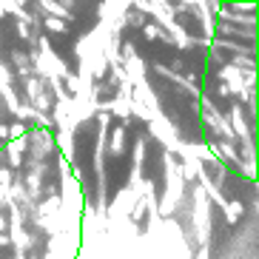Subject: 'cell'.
I'll return each mask as SVG.
<instances>
[{"mask_svg": "<svg viewBox=\"0 0 259 259\" xmlns=\"http://www.w3.org/2000/svg\"><path fill=\"white\" fill-rule=\"evenodd\" d=\"M29 131H31L29 122H12V125H9V140H26Z\"/></svg>", "mask_w": 259, "mask_h": 259, "instance_id": "cell-5", "label": "cell"}, {"mask_svg": "<svg viewBox=\"0 0 259 259\" xmlns=\"http://www.w3.org/2000/svg\"><path fill=\"white\" fill-rule=\"evenodd\" d=\"M15 259H23V256H15Z\"/></svg>", "mask_w": 259, "mask_h": 259, "instance_id": "cell-15", "label": "cell"}, {"mask_svg": "<svg viewBox=\"0 0 259 259\" xmlns=\"http://www.w3.org/2000/svg\"><path fill=\"white\" fill-rule=\"evenodd\" d=\"M29 148L26 145V140H9L6 145H3V154L9 157V171H15V168H20L23 165V151Z\"/></svg>", "mask_w": 259, "mask_h": 259, "instance_id": "cell-1", "label": "cell"}, {"mask_svg": "<svg viewBox=\"0 0 259 259\" xmlns=\"http://www.w3.org/2000/svg\"><path fill=\"white\" fill-rule=\"evenodd\" d=\"M108 148H111L114 157H120V154L125 151V128H122V125H117V128L111 131V145H108Z\"/></svg>", "mask_w": 259, "mask_h": 259, "instance_id": "cell-3", "label": "cell"}, {"mask_svg": "<svg viewBox=\"0 0 259 259\" xmlns=\"http://www.w3.org/2000/svg\"><path fill=\"white\" fill-rule=\"evenodd\" d=\"M143 37L145 40H165V31H162L160 26H154V23H145L143 26Z\"/></svg>", "mask_w": 259, "mask_h": 259, "instance_id": "cell-6", "label": "cell"}, {"mask_svg": "<svg viewBox=\"0 0 259 259\" xmlns=\"http://www.w3.org/2000/svg\"><path fill=\"white\" fill-rule=\"evenodd\" d=\"M6 228H9V222H6V217L0 213V234H6Z\"/></svg>", "mask_w": 259, "mask_h": 259, "instance_id": "cell-14", "label": "cell"}, {"mask_svg": "<svg viewBox=\"0 0 259 259\" xmlns=\"http://www.w3.org/2000/svg\"><path fill=\"white\" fill-rule=\"evenodd\" d=\"M125 23H131V26H145V23H143V12H140V9H134V12H125Z\"/></svg>", "mask_w": 259, "mask_h": 259, "instance_id": "cell-9", "label": "cell"}, {"mask_svg": "<svg viewBox=\"0 0 259 259\" xmlns=\"http://www.w3.org/2000/svg\"><path fill=\"white\" fill-rule=\"evenodd\" d=\"M222 211H225V217H228L231 225H236V222L242 220L245 205H242V202H225V205H222Z\"/></svg>", "mask_w": 259, "mask_h": 259, "instance_id": "cell-4", "label": "cell"}, {"mask_svg": "<svg viewBox=\"0 0 259 259\" xmlns=\"http://www.w3.org/2000/svg\"><path fill=\"white\" fill-rule=\"evenodd\" d=\"M231 122H234V137H242V140H248V125H245V117H242V106H234L231 108ZM228 122V125H231Z\"/></svg>", "mask_w": 259, "mask_h": 259, "instance_id": "cell-2", "label": "cell"}, {"mask_svg": "<svg viewBox=\"0 0 259 259\" xmlns=\"http://www.w3.org/2000/svg\"><path fill=\"white\" fill-rule=\"evenodd\" d=\"M0 143H9V125H0Z\"/></svg>", "mask_w": 259, "mask_h": 259, "instance_id": "cell-12", "label": "cell"}, {"mask_svg": "<svg viewBox=\"0 0 259 259\" xmlns=\"http://www.w3.org/2000/svg\"><path fill=\"white\" fill-rule=\"evenodd\" d=\"M12 245V236L9 234H0V248H9Z\"/></svg>", "mask_w": 259, "mask_h": 259, "instance_id": "cell-13", "label": "cell"}, {"mask_svg": "<svg viewBox=\"0 0 259 259\" xmlns=\"http://www.w3.org/2000/svg\"><path fill=\"white\" fill-rule=\"evenodd\" d=\"M217 94H220V97H231V89L225 83H217Z\"/></svg>", "mask_w": 259, "mask_h": 259, "instance_id": "cell-11", "label": "cell"}, {"mask_svg": "<svg viewBox=\"0 0 259 259\" xmlns=\"http://www.w3.org/2000/svg\"><path fill=\"white\" fill-rule=\"evenodd\" d=\"M43 26H46L49 31H66V20H57V17H46Z\"/></svg>", "mask_w": 259, "mask_h": 259, "instance_id": "cell-8", "label": "cell"}, {"mask_svg": "<svg viewBox=\"0 0 259 259\" xmlns=\"http://www.w3.org/2000/svg\"><path fill=\"white\" fill-rule=\"evenodd\" d=\"M43 9H52V15H57V17H66V15H69L63 3H43Z\"/></svg>", "mask_w": 259, "mask_h": 259, "instance_id": "cell-10", "label": "cell"}, {"mask_svg": "<svg viewBox=\"0 0 259 259\" xmlns=\"http://www.w3.org/2000/svg\"><path fill=\"white\" fill-rule=\"evenodd\" d=\"M15 83V74H12V69H9L6 63H0V89L3 85H12Z\"/></svg>", "mask_w": 259, "mask_h": 259, "instance_id": "cell-7", "label": "cell"}]
</instances>
